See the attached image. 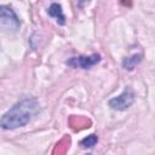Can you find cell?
<instances>
[{
	"mask_svg": "<svg viewBox=\"0 0 155 155\" xmlns=\"http://www.w3.org/2000/svg\"><path fill=\"white\" fill-rule=\"evenodd\" d=\"M38 102L34 98H25L16 103L0 119V126L4 130H15L25 126L38 111Z\"/></svg>",
	"mask_w": 155,
	"mask_h": 155,
	"instance_id": "1",
	"label": "cell"
},
{
	"mask_svg": "<svg viewBox=\"0 0 155 155\" xmlns=\"http://www.w3.org/2000/svg\"><path fill=\"white\" fill-rule=\"evenodd\" d=\"M19 18L15 11L5 5H0V29L4 31L15 33L19 28Z\"/></svg>",
	"mask_w": 155,
	"mask_h": 155,
	"instance_id": "2",
	"label": "cell"
},
{
	"mask_svg": "<svg viewBox=\"0 0 155 155\" xmlns=\"http://www.w3.org/2000/svg\"><path fill=\"white\" fill-rule=\"evenodd\" d=\"M134 102V93L131 88H126L120 96L114 97L109 101V107L115 110H125Z\"/></svg>",
	"mask_w": 155,
	"mask_h": 155,
	"instance_id": "3",
	"label": "cell"
},
{
	"mask_svg": "<svg viewBox=\"0 0 155 155\" xmlns=\"http://www.w3.org/2000/svg\"><path fill=\"white\" fill-rule=\"evenodd\" d=\"M101 61V56L98 53H93L91 56H79L73 57L69 61H67V64L73 68H81V69H88L97 64Z\"/></svg>",
	"mask_w": 155,
	"mask_h": 155,
	"instance_id": "4",
	"label": "cell"
},
{
	"mask_svg": "<svg viewBox=\"0 0 155 155\" xmlns=\"http://www.w3.org/2000/svg\"><path fill=\"white\" fill-rule=\"evenodd\" d=\"M69 126L74 131H81L84 128H88L91 126V120L86 116H76L71 115L69 117Z\"/></svg>",
	"mask_w": 155,
	"mask_h": 155,
	"instance_id": "5",
	"label": "cell"
},
{
	"mask_svg": "<svg viewBox=\"0 0 155 155\" xmlns=\"http://www.w3.org/2000/svg\"><path fill=\"white\" fill-rule=\"evenodd\" d=\"M47 13H48L51 17H54L56 21H57V23H58L59 25H63V24L65 23V17H64V15H63V10H62V7H61L59 4H56V2L51 4V6H50L48 10H47Z\"/></svg>",
	"mask_w": 155,
	"mask_h": 155,
	"instance_id": "6",
	"label": "cell"
},
{
	"mask_svg": "<svg viewBox=\"0 0 155 155\" xmlns=\"http://www.w3.org/2000/svg\"><path fill=\"white\" fill-rule=\"evenodd\" d=\"M70 147V137L69 136H64L62 139L58 140V143L54 145L52 155H65L68 149Z\"/></svg>",
	"mask_w": 155,
	"mask_h": 155,
	"instance_id": "7",
	"label": "cell"
},
{
	"mask_svg": "<svg viewBox=\"0 0 155 155\" xmlns=\"http://www.w3.org/2000/svg\"><path fill=\"white\" fill-rule=\"evenodd\" d=\"M140 59H142V54H133L132 57H128V58H126L125 61H124V67H125V69H128V70H132V69H134V67L140 62Z\"/></svg>",
	"mask_w": 155,
	"mask_h": 155,
	"instance_id": "8",
	"label": "cell"
},
{
	"mask_svg": "<svg viewBox=\"0 0 155 155\" xmlns=\"http://www.w3.org/2000/svg\"><path fill=\"white\" fill-rule=\"evenodd\" d=\"M97 142H98V137L96 134H90L80 142V145H82L84 148H92L97 144Z\"/></svg>",
	"mask_w": 155,
	"mask_h": 155,
	"instance_id": "9",
	"label": "cell"
},
{
	"mask_svg": "<svg viewBox=\"0 0 155 155\" xmlns=\"http://www.w3.org/2000/svg\"><path fill=\"white\" fill-rule=\"evenodd\" d=\"M87 155H91V154H87Z\"/></svg>",
	"mask_w": 155,
	"mask_h": 155,
	"instance_id": "10",
	"label": "cell"
}]
</instances>
